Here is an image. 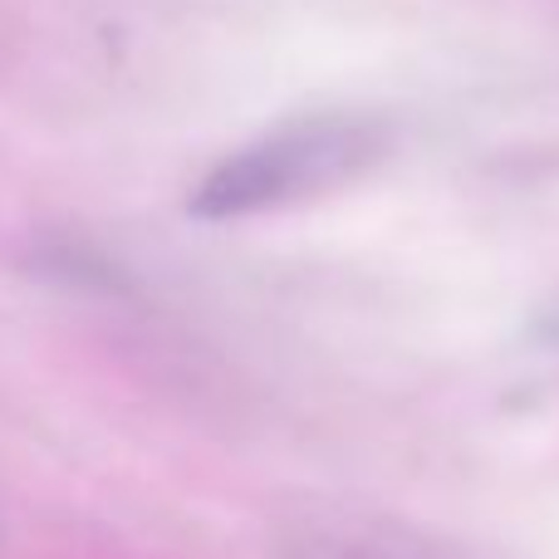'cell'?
I'll return each mask as SVG.
<instances>
[{"mask_svg": "<svg viewBox=\"0 0 559 559\" xmlns=\"http://www.w3.org/2000/svg\"><path fill=\"white\" fill-rule=\"evenodd\" d=\"M388 153V128L358 114H314L236 147L187 197V212L202 222L261 216L305 197L334 192Z\"/></svg>", "mask_w": 559, "mask_h": 559, "instance_id": "1", "label": "cell"}, {"mask_svg": "<svg viewBox=\"0 0 559 559\" xmlns=\"http://www.w3.org/2000/svg\"><path fill=\"white\" fill-rule=\"evenodd\" d=\"M299 559H447V550L417 540V535L378 531V525H348V531H329L299 550Z\"/></svg>", "mask_w": 559, "mask_h": 559, "instance_id": "2", "label": "cell"}]
</instances>
